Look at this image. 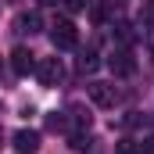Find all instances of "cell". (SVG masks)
<instances>
[{"label": "cell", "instance_id": "10", "mask_svg": "<svg viewBox=\"0 0 154 154\" xmlns=\"http://www.w3.org/2000/svg\"><path fill=\"white\" fill-rule=\"evenodd\" d=\"M93 143H97V140H93L90 133H75V136H72V151H79V154L93 151Z\"/></svg>", "mask_w": 154, "mask_h": 154}, {"label": "cell", "instance_id": "17", "mask_svg": "<svg viewBox=\"0 0 154 154\" xmlns=\"http://www.w3.org/2000/svg\"><path fill=\"white\" fill-rule=\"evenodd\" d=\"M43 4H57V0H43Z\"/></svg>", "mask_w": 154, "mask_h": 154}, {"label": "cell", "instance_id": "13", "mask_svg": "<svg viewBox=\"0 0 154 154\" xmlns=\"http://www.w3.org/2000/svg\"><path fill=\"white\" fill-rule=\"evenodd\" d=\"M115 29H118V39H122V43H133V39H136L133 25H125V22H122V25H115Z\"/></svg>", "mask_w": 154, "mask_h": 154}, {"label": "cell", "instance_id": "5", "mask_svg": "<svg viewBox=\"0 0 154 154\" xmlns=\"http://www.w3.org/2000/svg\"><path fill=\"white\" fill-rule=\"evenodd\" d=\"M39 29H43V14H39V11H22V14L14 18V32H18V36H36Z\"/></svg>", "mask_w": 154, "mask_h": 154}, {"label": "cell", "instance_id": "14", "mask_svg": "<svg viewBox=\"0 0 154 154\" xmlns=\"http://www.w3.org/2000/svg\"><path fill=\"white\" fill-rule=\"evenodd\" d=\"M86 4H90V0H65V7H68V11H82Z\"/></svg>", "mask_w": 154, "mask_h": 154}, {"label": "cell", "instance_id": "3", "mask_svg": "<svg viewBox=\"0 0 154 154\" xmlns=\"http://www.w3.org/2000/svg\"><path fill=\"white\" fill-rule=\"evenodd\" d=\"M90 100L97 108H115L118 104V86H111V82H90Z\"/></svg>", "mask_w": 154, "mask_h": 154}, {"label": "cell", "instance_id": "15", "mask_svg": "<svg viewBox=\"0 0 154 154\" xmlns=\"http://www.w3.org/2000/svg\"><path fill=\"white\" fill-rule=\"evenodd\" d=\"M140 151H143V154H154V136H147V140L140 143Z\"/></svg>", "mask_w": 154, "mask_h": 154}, {"label": "cell", "instance_id": "16", "mask_svg": "<svg viewBox=\"0 0 154 154\" xmlns=\"http://www.w3.org/2000/svg\"><path fill=\"white\" fill-rule=\"evenodd\" d=\"M0 147H4V129H0Z\"/></svg>", "mask_w": 154, "mask_h": 154}, {"label": "cell", "instance_id": "6", "mask_svg": "<svg viewBox=\"0 0 154 154\" xmlns=\"http://www.w3.org/2000/svg\"><path fill=\"white\" fill-rule=\"evenodd\" d=\"M108 68H111L115 75H133V72H136V61H133V54L122 47V50H115V54L108 57Z\"/></svg>", "mask_w": 154, "mask_h": 154}, {"label": "cell", "instance_id": "7", "mask_svg": "<svg viewBox=\"0 0 154 154\" xmlns=\"http://www.w3.org/2000/svg\"><path fill=\"white\" fill-rule=\"evenodd\" d=\"M14 151L18 154H36L39 151V133L36 129H18L14 133Z\"/></svg>", "mask_w": 154, "mask_h": 154}, {"label": "cell", "instance_id": "4", "mask_svg": "<svg viewBox=\"0 0 154 154\" xmlns=\"http://www.w3.org/2000/svg\"><path fill=\"white\" fill-rule=\"evenodd\" d=\"M11 72L14 75H32L36 72V54L32 50H25V47H14V54H11Z\"/></svg>", "mask_w": 154, "mask_h": 154}, {"label": "cell", "instance_id": "1", "mask_svg": "<svg viewBox=\"0 0 154 154\" xmlns=\"http://www.w3.org/2000/svg\"><path fill=\"white\" fill-rule=\"evenodd\" d=\"M50 43L57 47V50H72L79 43V29L72 18H57L54 25H50Z\"/></svg>", "mask_w": 154, "mask_h": 154}, {"label": "cell", "instance_id": "2", "mask_svg": "<svg viewBox=\"0 0 154 154\" xmlns=\"http://www.w3.org/2000/svg\"><path fill=\"white\" fill-rule=\"evenodd\" d=\"M36 75H39L43 86H57V82L65 79V65H61L57 57H43V61L36 65Z\"/></svg>", "mask_w": 154, "mask_h": 154}, {"label": "cell", "instance_id": "11", "mask_svg": "<svg viewBox=\"0 0 154 154\" xmlns=\"http://www.w3.org/2000/svg\"><path fill=\"white\" fill-rule=\"evenodd\" d=\"M140 25H143V29H154V0L143 4V11H140Z\"/></svg>", "mask_w": 154, "mask_h": 154}, {"label": "cell", "instance_id": "18", "mask_svg": "<svg viewBox=\"0 0 154 154\" xmlns=\"http://www.w3.org/2000/svg\"><path fill=\"white\" fill-rule=\"evenodd\" d=\"M151 54H154V47H151Z\"/></svg>", "mask_w": 154, "mask_h": 154}, {"label": "cell", "instance_id": "12", "mask_svg": "<svg viewBox=\"0 0 154 154\" xmlns=\"http://www.w3.org/2000/svg\"><path fill=\"white\" fill-rule=\"evenodd\" d=\"M115 154H143V151H140V143H133V140H122V143H115Z\"/></svg>", "mask_w": 154, "mask_h": 154}, {"label": "cell", "instance_id": "9", "mask_svg": "<svg viewBox=\"0 0 154 154\" xmlns=\"http://www.w3.org/2000/svg\"><path fill=\"white\" fill-rule=\"evenodd\" d=\"M47 129L50 133H68V115H61V111L47 115Z\"/></svg>", "mask_w": 154, "mask_h": 154}, {"label": "cell", "instance_id": "8", "mask_svg": "<svg viewBox=\"0 0 154 154\" xmlns=\"http://www.w3.org/2000/svg\"><path fill=\"white\" fill-rule=\"evenodd\" d=\"M97 65H100V61H97V54H93V50H82V54H79V61H75V68L82 72V75H93V72H97Z\"/></svg>", "mask_w": 154, "mask_h": 154}]
</instances>
